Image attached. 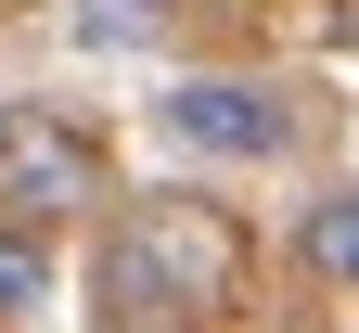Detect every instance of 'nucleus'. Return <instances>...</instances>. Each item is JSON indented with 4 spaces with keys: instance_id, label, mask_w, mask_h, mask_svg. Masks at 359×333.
<instances>
[{
    "instance_id": "f257e3e1",
    "label": "nucleus",
    "mask_w": 359,
    "mask_h": 333,
    "mask_svg": "<svg viewBox=\"0 0 359 333\" xmlns=\"http://www.w3.org/2000/svg\"><path fill=\"white\" fill-rule=\"evenodd\" d=\"M218 308H231V244L193 205H154V218L103 231V257H90V320L103 333H205Z\"/></svg>"
},
{
    "instance_id": "f03ea898",
    "label": "nucleus",
    "mask_w": 359,
    "mask_h": 333,
    "mask_svg": "<svg viewBox=\"0 0 359 333\" xmlns=\"http://www.w3.org/2000/svg\"><path fill=\"white\" fill-rule=\"evenodd\" d=\"M167 141H193L218 167H283L295 154V103L269 77H180L167 90Z\"/></svg>"
},
{
    "instance_id": "7ed1b4c3",
    "label": "nucleus",
    "mask_w": 359,
    "mask_h": 333,
    "mask_svg": "<svg viewBox=\"0 0 359 333\" xmlns=\"http://www.w3.org/2000/svg\"><path fill=\"white\" fill-rule=\"evenodd\" d=\"M90 193H103V154H90L77 128L13 116V141H0V231H52V218H77Z\"/></svg>"
},
{
    "instance_id": "20e7f679",
    "label": "nucleus",
    "mask_w": 359,
    "mask_h": 333,
    "mask_svg": "<svg viewBox=\"0 0 359 333\" xmlns=\"http://www.w3.org/2000/svg\"><path fill=\"white\" fill-rule=\"evenodd\" d=\"M295 269L334 282V295H359V179H346V193H321V205L295 218Z\"/></svg>"
},
{
    "instance_id": "39448f33",
    "label": "nucleus",
    "mask_w": 359,
    "mask_h": 333,
    "mask_svg": "<svg viewBox=\"0 0 359 333\" xmlns=\"http://www.w3.org/2000/svg\"><path fill=\"white\" fill-rule=\"evenodd\" d=\"M167 13H180V0H65V26L90 39V52H154Z\"/></svg>"
},
{
    "instance_id": "423d86ee",
    "label": "nucleus",
    "mask_w": 359,
    "mask_h": 333,
    "mask_svg": "<svg viewBox=\"0 0 359 333\" xmlns=\"http://www.w3.org/2000/svg\"><path fill=\"white\" fill-rule=\"evenodd\" d=\"M26 308H52V244L39 231H0V320H26Z\"/></svg>"
},
{
    "instance_id": "0eeeda50",
    "label": "nucleus",
    "mask_w": 359,
    "mask_h": 333,
    "mask_svg": "<svg viewBox=\"0 0 359 333\" xmlns=\"http://www.w3.org/2000/svg\"><path fill=\"white\" fill-rule=\"evenodd\" d=\"M13 116H26V103H0V141H13Z\"/></svg>"
}]
</instances>
